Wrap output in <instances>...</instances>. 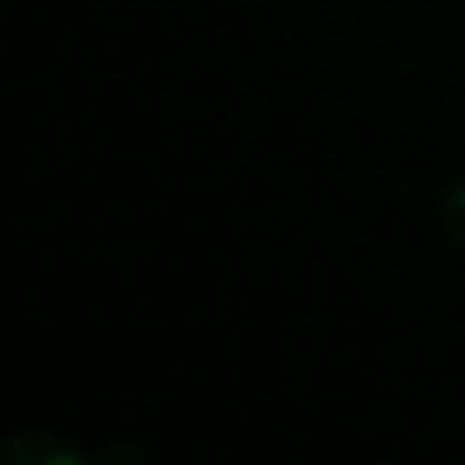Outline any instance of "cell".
Returning a JSON list of instances; mask_svg holds the SVG:
<instances>
[{
    "label": "cell",
    "mask_w": 465,
    "mask_h": 465,
    "mask_svg": "<svg viewBox=\"0 0 465 465\" xmlns=\"http://www.w3.org/2000/svg\"><path fill=\"white\" fill-rule=\"evenodd\" d=\"M94 465H147V458L135 445H106L94 453Z\"/></svg>",
    "instance_id": "3957f363"
},
{
    "label": "cell",
    "mask_w": 465,
    "mask_h": 465,
    "mask_svg": "<svg viewBox=\"0 0 465 465\" xmlns=\"http://www.w3.org/2000/svg\"><path fill=\"white\" fill-rule=\"evenodd\" d=\"M441 221H445V232L453 237V245L465 249V180H458V184L445 193V201H441Z\"/></svg>",
    "instance_id": "7a4b0ae2"
},
{
    "label": "cell",
    "mask_w": 465,
    "mask_h": 465,
    "mask_svg": "<svg viewBox=\"0 0 465 465\" xmlns=\"http://www.w3.org/2000/svg\"><path fill=\"white\" fill-rule=\"evenodd\" d=\"M0 465H90L65 437L45 429H21L0 441Z\"/></svg>",
    "instance_id": "6da1fadb"
}]
</instances>
